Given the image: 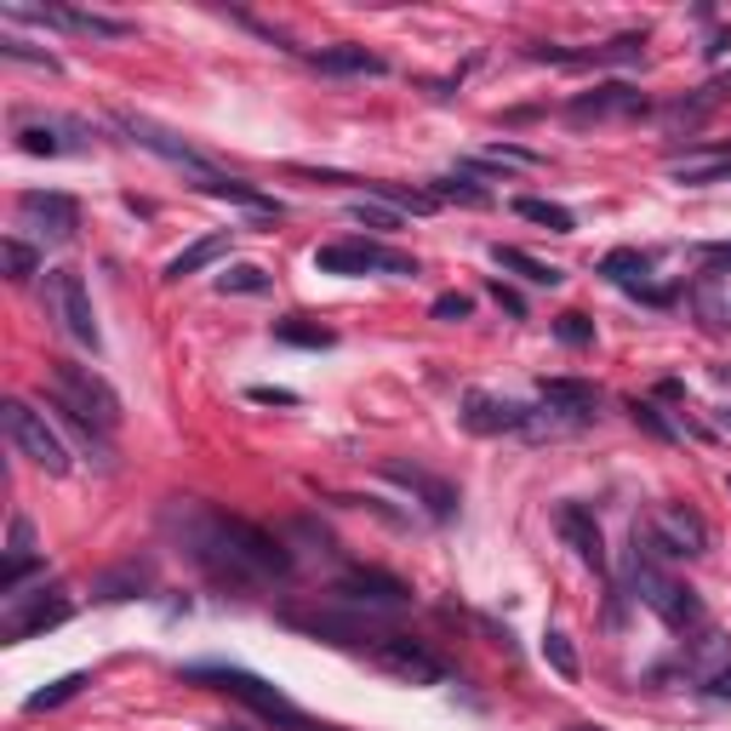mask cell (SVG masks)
I'll use <instances>...</instances> for the list:
<instances>
[{"instance_id":"44","label":"cell","mask_w":731,"mask_h":731,"mask_svg":"<svg viewBox=\"0 0 731 731\" xmlns=\"http://www.w3.org/2000/svg\"><path fill=\"white\" fill-rule=\"evenodd\" d=\"M7 561H35V526L12 515V538H7Z\"/></svg>"},{"instance_id":"10","label":"cell","mask_w":731,"mask_h":731,"mask_svg":"<svg viewBox=\"0 0 731 731\" xmlns=\"http://www.w3.org/2000/svg\"><path fill=\"white\" fill-rule=\"evenodd\" d=\"M17 229H30L46 246H69L81 229V200L63 189H23L17 194Z\"/></svg>"},{"instance_id":"28","label":"cell","mask_w":731,"mask_h":731,"mask_svg":"<svg viewBox=\"0 0 731 731\" xmlns=\"http://www.w3.org/2000/svg\"><path fill=\"white\" fill-rule=\"evenodd\" d=\"M309 69L320 74H389V63L366 52V46H326V52H309Z\"/></svg>"},{"instance_id":"37","label":"cell","mask_w":731,"mask_h":731,"mask_svg":"<svg viewBox=\"0 0 731 731\" xmlns=\"http://www.w3.org/2000/svg\"><path fill=\"white\" fill-rule=\"evenodd\" d=\"M0 258H7V274H12V281H30V274H40V251L23 240V235H7V240H0Z\"/></svg>"},{"instance_id":"15","label":"cell","mask_w":731,"mask_h":731,"mask_svg":"<svg viewBox=\"0 0 731 731\" xmlns=\"http://www.w3.org/2000/svg\"><path fill=\"white\" fill-rule=\"evenodd\" d=\"M377 474H384V481H394V486H406L435 526L458 520V503H463V497H458V486H451V481H440V474H428V469H417V463H406V458H384V463H377Z\"/></svg>"},{"instance_id":"40","label":"cell","mask_w":731,"mask_h":731,"mask_svg":"<svg viewBox=\"0 0 731 731\" xmlns=\"http://www.w3.org/2000/svg\"><path fill=\"white\" fill-rule=\"evenodd\" d=\"M0 58H12V63H35V69H46V74H58V69H63L52 52H40V46H35V40H23V35H0Z\"/></svg>"},{"instance_id":"23","label":"cell","mask_w":731,"mask_h":731,"mask_svg":"<svg viewBox=\"0 0 731 731\" xmlns=\"http://www.w3.org/2000/svg\"><path fill=\"white\" fill-rule=\"evenodd\" d=\"M538 400L543 406H554L561 417H571L577 428H589L594 417H600V394L594 384H583V377H538Z\"/></svg>"},{"instance_id":"2","label":"cell","mask_w":731,"mask_h":731,"mask_svg":"<svg viewBox=\"0 0 731 731\" xmlns=\"http://www.w3.org/2000/svg\"><path fill=\"white\" fill-rule=\"evenodd\" d=\"M623 589L635 594L651 617H663V623L674 628V635H692V628H703V623H709V612H703L697 589H686V583H680V577H674L669 566L646 561L640 549H628V561H623Z\"/></svg>"},{"instance_id":"11","label":"cell","mask_w":731,"mask_h":731,"mask_svg":"<svg viewBox=\"0 0 731 731\" xmlns=\"http://www.w3.org/2000/svg\"><path fill=\"white\" fill-rule=\"evenodd\" d=\"M74 617V600L63 589H35V594H12L7 600V617H0V640L17 646V640H35L46 628H63Z\"/></svg>"},{"instance_id":"8","label":"cell","mask_w":731,"mask_h":731,"mask_svg":"<svg viewBox=\"0 0 731 731\" xmlns=\"http://www.w3.org/2000/svg\"><path fill=\"white\" fill-rule=\"evenodd\" d=\"M40 292H46V315H52L63 332L81 343V349H104V332H97V315H92V292H86V281L74 269H46V281H40Z\"/></svg>"},{"instance_id":"4","label":"cell","mask_w":731,"mask_h":731,"mask_svg":"<svg viewBox=\"0 0 731 731\" xmlns=\"http://www.w3.org/2000/svg\"><path fill=\"white\" fill-rule=\"evenodd\" d=\"M281 623L297 628V635L309 640H326V646H343V651H372L384 646L389 635H400V628L389 623V612H361V606H343V600H332V606H281Z\"/></svg>"},{"instance_id":"24","label":"cell","mask_w":731,"mask_h":731,"mask_svg":"<svg viewBox=\"0 0 731 731\" xmlns=\"http://www.w3.org/2000/svg\"><path fill=\"white\" fill-rule=\"evenodd\" d=\"M686 674L697 680V686H709V680H720V674H731V640H726V628H715V623H703V628H692L686 635Z\"/></svg>"},{"instance_id":"19","label":"cell","mask_w":731,"mask_h":731,"mask_svg":"<svg viewBox=\"0 0 731 731\" xmlns=\"http://www.w3.org/2000/svg\"><path fill=\"white\" fill-rule=\"evenodd\" d=\"M12 143L23 149V155H46V161H58V155H86V149H92V138H86L81 120H17V126H12Z\"/></svg>"},{"instance_id":"29","label":"cell","mask_w":731,"mask_h":731,"mask_svg":"<svg viewBox=\"0 0 731 731\" xmlns=\"http://www.w3.org/2000/svg\"><path fill=\"white\" fill-rule=\"evenodd\" d=\"M515 217L538 223V229H549V235H577V217L561 207V200H543V194H520L515 200Z\"/></svg>"},{"instance_id":"13","label":"cell","mask_w":731,"mask_h":731,"mask_svg":"<svg viewBox=\"0 0 731 731\" xmlns=\"http://www.w3.org/2000/svg\"><path fill=\"white\" fill-rule=\"evenodd\" d=\"M115 126H120V132H126V138H132L138 149H149V155H161V161H172V166H184V172H194V178H200V184H207V178H217V172H212V161H207V155H200V149H194V143H184L178 132H166V126H161V120H149V115H132V109H115Z\"/></svg>"},{"instance_id":"5","label":"cell","mask_w":731,"mask_h":731,"mask_svg":"<svg viewBox=\"0 0 731 731\" xmlns=\"http://www.w3.org/2000/svg\"><path fill=\"white\" fill-rule=\"evenodd\" d=\"M46 400L74 417V423H92V428H120V394L81 361H46Z\"/></svg>"},{"instance_id":"53","label":"cell","mask_w":731,"mask_h":731,"mask_svg":"<svg viewBox=\"0 0 731 731\" xmlns=\"http://www.w3.org/2000/svg\"><path fill=\"white\" fill-rule=\"evenodd\" d=\"M726 320H731V309H726Z\"/></svg>"},{"instance_id":"20","label":"cell","mask_w":731,"mask_h":731,"mask_svg":"<svg viewBox=\"0 0 731 731\" xmlns=\"http://www.w3.org/2000/svg\"><path fill=\"white\" fill-rule=\"evenodd\" d=\"M646 109H651V104H646V92L623 86V81H606V86H594V92H577L571 104H566V120H571V126H589V120H612V115L635 120V115H646Z\"/></svg>"},{"instance_id":"21","label":"cell","mask_w":731,"mask_h":731,"mask_svg":"<svg viewBox=\"0 0 731 731\" xmlns=\"http://www.w3.org/2000/svg\"><path fill=\"white\" fill-rule=\"evenodd\" d=\"M554 532H561V543H566L583 566L606 571V538H600L594 509H583V503H554Z\"/></svg>"},{"instance_id":"49","label":"cell","mask_w":731,"mask_h":731,"mask_svg":"<svg viewBox=\"0 0 731 731\" xmlns=\"http://www.w3.org/2000/svg\"><path fill=\"white\" fill-rule=\"evenodd\" d=\"M703 52H709V58H726V52H731V30H720L709 46H703Z\"/></svg>"},{"instance_id":"9","label":"cell","mask_w":731,"mask_h":731,"mask_svg":"<svg viewBox=\"0 0 731 731\" xmlns=\"http://www.w3.org/2000/svg\"><path fill=\"white\" fill-rule=\"evenodd\" d=\"M315 269L343 274V281H355V274H417V258L384 240H332V246H315Z\"/></svg>"},{"instance_id":"33","label":"cell","mask_w":731,"mask_h":731,"mask_svg":"<svg viewBox=\"0 0 731 731\" xmlns=\"http://www.w3.org/2000/svg\"><path fill=\"white\" fill-rule=\"evenodd\" d=\"M274 281H269V269H258V263H229L217 274V292L223 297H263Z\"/></svg>"},{"instance_id":"45","label":"cell","mask_w":731,"mask_h":731,"mask_svg":"<svg viewBox=\"0 0 731 731\" xmlns=\"http://www.w3.org/2000/svg\"><path fill=\"white\" fill-rule=\"evenodd\" d=\"M428 315H435V320H469V315H474V297H463V292H440L435 304H428Z\"/></svg>"},{"instance_id":"48","label":"cell","mask_w":731,"mask_h":731,"mask_svg":"<svg viewBox=\"0 0 731 731\" xmlns=\"http://www.w3.org/2000/svg\"><path fill=\"white\" fill-rule=\"evenodd\" d=\"M492 297H497V309H509L515 320H526V297H520L515 286H503V281H492Z\"/></svg>"},{"instance_id":"42","label":"cell","mask_w":731,"mask_h":731,"mask_svg":"<svg viewBox=\"0 0 731 731\" xmlns=\"http://www.w3.org/2000/svg\"><path fill=\"white\" fill-rule=\"evenodd\" d=\"M349 212H355V223H366V229H389V235L400 229V212H394V207H384V200H366V194H361Z\"/></svg>"},{"instance_id":"18","label":"cell","mask_w":731,"mask_h":731,"mask_svg":"<svg viewBox=\"0 0 731 731\" xmlns=\"http://www.w3.org/2000/svg\"><path fill=\"white\" fill-rule=\"evenodd\" d=\"M372 663L389 669L394 680H406V686H440V680H446V663L423 640H412V635H389L384 646L372 651Z\"/></svg>"},{"instance_id":"6","label":"cell","mask_w":731,"mask_h":731,"mask_svg":"<svg viewBox=\"0 0 731 731\" xmlns=\"http://www.w3.org/2000/svg\"><path fill=\"white\" fill-rule=\"evenodd\" d=\"M628 549H640L646 561L658 566H674V561H697V554H709V520L686 503H663L658 520H635V532H628Z\"/></svg>"},{"instance_id":"22","label":"cell","mask_w":731,"mask_h":731,"mask_svg":"<svg viewBox=\"0 0 731 731\" xmlns=\"http://www.w3.org/2000/svg\"><path fill=\"white\" fill-rule=\"evenodd\" d=\"M532 63H566V69H606V63H640L646 58V35H617L594 52H561V46H532Z\"/></svg>"},{"instance_id":"35","label":"cell","mask_w":731,"mask_h":731,"mask_svg":"<svg viewBox=\"0 0 731 731\" xmlns=\"http://www.w3.org/2000/svg\"><path fill=\"white\" fill-rule=\"evenodd\" d=\"M731 178V149H715L709 161H697V166H674V184H686V189H703V184H726Z\"/></svg>"},{"instance_id":"17","label":"cell","mask_w":731,"mask_h":731,"mask_svg":"<svg viewBox=\"0 0 731 731\" xmlns=\"http://www.w3.org/2000/svg\"><path fill=\"white\" fill-rule=\"evenodd\" d=\"M458 417H463L469 435H526L532 406H520V400H509V394H492V389H469Z\"/></svg>"},{"instance_id":"12","label":"cell","mask_w":731,"mask_h":731,"mask_svg":"<svg viewBox=\"0 0 731 731\" xmlns=\"http://www.w3.org/2000/svg\"><path fill=\"white\" fill-rule=\"evenodd\" d=\"M332 600L343 606H361V612H406L412 606V583H400L394 571H377V566H349L338 583H332Z\"/></svg>"},{"instance_id":"26","label":"cell","mask_w":731,"mask_h":731,"mask_svg":"<svg viewBox=\"0 0 731 731\" xmlns=\"http://www.w3.org/2000/svg\"><path fill=\"white\" fill-rule=\"evenodd\" d=\"M492 263L497 269H509V274H520L526 286H561L566 281V269L561 263H543V258H532V251H520V246H492Z\"/></svg>"},{"instance_id":"38","label":"cell","mask_w":731,"mask_h":731,"mask_svg":"<svg viewBox=\"0 0 731 731\" xmlns=\"http://www.w3.org/2000/svg\"><path fill=\"white\" fill-rule=\"evenodd\" d=\"M138 589H149V571L143 566H120L109 577H97V600H132Z\"/></svg>"},{"instance_id":"36","label":"cell","mask_w":731,"mask_h":731,"mask_svg":"<svg viewBox=\"0 0 731 731\" xmlns=\"http://www.w3.org/2000/svg\"><path fill=\"white\" fill-rule=\"evenodd\" d=\"M86 692V674L74 669V674H63V680H52V686H40V692H30V703L23 709L30 715H46V709H58V703H69V697H81Z\"/></svg>"},{"instance_id":"31","label":"cell","mask_w":731,"mask_h":731,"mask_svg":"<svg viewBox=\"0 0 731 731\" xmlns=\"http://www.w3.org/2000/svg\"><path fill=\"white\" fill-rule=\"evenodd\" d=\"M361 189H366V200H384V207H394L400 217H406V212H435V207H440L428 189H406V184H377V178H366Z\"/></svg>"},{"instance_id":"43","label":"cell","mask_w":731,"mask_h":731,"mask_svg":"<svg viewBox=\"0 0 731 731\" xmlns=\"http://www.w3.org/2000/svg\"><path fill=\"white\" fill-rule=\"evenodd\" d=\"M554 338L571 343V349H589L594 343V320L589 315H561V320H554Z\"/></svg>"},{"instance_id":"32","label":"cell","mask_w":731,"mask_h":731,"mask_svg":"<svg viewBox=\"0 0 731 731\" xmlns=\"http://www.w3.org/2000/svg\"><path fill=\"white\" fill-rule=\"evenodd\" d=\"M274 343H292V349H332L338 332H332V326H320V320L286 315V320H274Z\"/></svg>"},{"instance_id":"7","label":"cell","mask_w":731,"mask_h":731,"mask_svg":"<svg viewBox=\"0 0 731 731\" xmlns=\"http://www.w3.org/2000/svg\"><path fill=\"white\" fill-rule=\"evenodd\" d=\"M0 417H7V440H12L17 458H30L46 474H69V446H63L58 428L46 423V412H35L30 400H7Z\"/></svg>"},{"instance_id":"39","label":"cell","mask_w":731,"mask_h":731,"mask_svg":"<svg viewBox=\"0 0 731 731\" xmlns=\"http://www.w3.org/2000/svg\"><path fill=\"white\" fill-rule=\"evenodd\" d=\"M543 658H549V669L561 674V680L583 674V663H577V651H571V640L561 635V628H543Z\"/></svg>"},{"instance_id":"34","label":"cell","mask_w":731,"mask_h":731,"mask_svg":"<svg viewBox=\"0 0 731 731\" xmlns=\"http://www.w3.org/2000/svg\"><path fill=\"white\" fill-rule=\"evenodd\" d=\"M428 194H435V200H458V207H492V189H481V184L469 178V172L435 178V184H428Z\"/></svg>"},{"instance_id":"51","label":"cell","mask_w":731,"mask_h":731,"mask_svg":"<svg viewBox=\"0 0 731 731\" xmlns=\"http://www.w3.org/2000/svg\"><path fill=\"white\" fill-rule=\"evenodd\" d=\"M571 731H606V726H571Z\"/></svg>"},{"instance_id":"27","label":"cell","mask_w":731,"mask_h":731,"mask_svg":"<svg viewBox=\"0 0 731 731\" xmlns=\"http://www.w3.org/2000/svg\"><path fill=\"white\" fill-rule=\"evenodd\" d=\"M200 189H207L212 200H235V207L258 212V217H281V212H286L281 200H274V194H263L258 184H246V178H223V172H217V178H207Z\"/></svg>"},{"instance_id":"30","label":"cell","mask_w":731,"mask_h":731,"mask_svg":"<svg viewBox=\"0 0 731 731\" xmlns=\"http://www.w3.org/2000/svg\"><path fill=\"white\" fill-rule=\"evenodd\" d=\"M223 251H229V235H207V240H194V246H184L178 258L166 263V281H189V274H200L207 263H217Z\"/></svg>"},{"instance_id":"3","label":"cell","mask_w":731,"mask_h":731,"mask_svg":"<svg viewBox=\"0 0 731 731\" xmlns=\"http://www.w3.org/2000/svg\"><path fill=\"white\" fill-rule=\"evenodd\" d=\"M178 680H189V686H212V692H223V697H235V703H246V709L258 715V720L281 726V731H309V726H315L281 686H269V680H263V674H251V669H235V663H194V669H184Z\"/></svg>"},{"instance_id":"47","label":"cell","mask_w":731,"mask_h":731,"mask_svg":"<svg viewBox=\"0 0 731 731\" xmlns=\"http://www.w3.org/2000/svg\"><path fill=\"white\" fill-rule=\"evenodd\" d=\"M697 258L709 263V274H731V240H709V246H697Z\"/></svg>"},{"instance_id":"52","label":"cell","mask_w":731,"mask_h":731,"mask_svg":"<svg viewBox=\"0 0 731 731\" xmlns=\"http://www.w3.org/2000/svg\"><path fill=\"white\" fill-rule=\"evenodd\" d=\"M726 428H731V412H726Z\"/></svg>"},{"instance_id":"16","label":"cell","mask_w":731,"mask_h":731,"mask_svg":"<svg viewBox=\"0 0 731 731\" xmlns=\"http://www.w3.org/2000/svg\"><path fill=\"white\" fill-rule=\"evenodd\" d=\"M594 274H600V281H612L617 292L640 297V304H651V309H669V304H674V286H658V281H651V258H646V251H635V246L606 251Z\"/></svg>"},{"instance_id":"46","label":"cell","mask_w":731,"mask_h":731,"mask_svg":"<svg viewBox=\"0 0 731 731\" xmlns=\"http://www.w3.org/2000/svg\"><path fill=\"white\" fill-rule=\"evenodd\" d=\"M251 406H297V394L292 389H274V384H258V389H246Z\"/></svg>"},{"instance_id":"25","label":"cell","mask_w":731,"mask_h":731,"mask_svg":"<svg viewBox=\"0 0 731 731\" xmlns=\"http://www.w3.org/2000/svg\"><path fill=\"white\" fill-rule=\"evenodd\" d=\"M726 97H731V74H715L709 86H697V92H686V97H674V104H663V126H669V132H686V138H692L697 126L726 104Z\"/></svg>"},{"instance_id":"14","label":"cell","mask_w":731,"mask_h":731,"mask_svg":"<svg viewBox=\"0 0 731 731\" xmlns=\"http://www.w3.org/2000/svg\"><path fill=\"white\" fill-rule=\"evenodd\" d=\"M7 23H40V30H69V35H92V40H126L132 23L126 17H104L86 7H0Z\"/></svg>"},{"instance_id":"50","label":"cell","mask_w":731,"mask_h":731,"mask_svg":"<svg viewBox=\"0 0 731 731\" xmlns=\"http://www.w3.org/2000/svg\"><path fill=\"white\" fill-rule=\"evenodd\" d=\"M709 697H731V674H720V680H709V686H703Z\"/></svg>"},{"instance_id":"1","label":"cell","mask_w":731,"mask_h":731,"mask_svg":"<svg viewBox=\"0 0 731 731\" xmlns=\"http://www.w3.org/2000/svg\"><path fill=\"white\" fill-rule=\"evenodd\" d=\"M161 532L223 594H258L297 571L292 549L274 532H263V526H251L240 515H223L200 497H172L161 509Z\"/></svg>"},{"instance_id":"41","label":"cell","mask_w":731,"mask_h":731,"mask_svg":"<svg viewBox=\"0 0 731 731\" xmlns=\"http://www.w3.org/2000/svg\"><path fill=\"white\" fill-rule=\"evenodd\" d=\"M628 417H635L651 440H680V428H674V423H669L658 406H651V400H628Z\"/></svg>"}]
</instances>
